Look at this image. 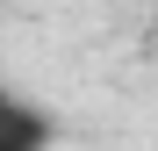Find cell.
Listing matches in <instances>:
<instances>
[{
  "instance_id": "6da1fadb",
  "label": "cell",
  "mask_w": 158,
  "mask_h": 151,
  "mask_svg": "<svg viewBox=\"0 0 158 151\" xmlns=\"http://www.w3.org/2000/svg\"><path fill=\"white\" fill-rule=\"evenodd\" d=\"M58 144V122H50L36 101H22L0 86V151H50Z\"/></svg>"
}]
</instances>
